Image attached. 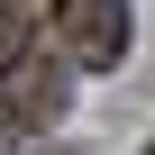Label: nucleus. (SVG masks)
I'll return each instance as SVG.
<instances>
[{
    "instance_id": "39448f33",
    "label": "nucleus",
    "mask_w": 155,
    "mask_h": 155,
    "mask_svg": "<svg viewBox=\"0 0 155 155\" xmlns=\"http://www.w3.org/2000/svg\"><path fill=\"white\" fill-rule=\"evenodd\" d=\"M137 155H155V137H146V146H137Z\"/></svg>"
},
{
    "instance_id": "f03ea898",
    "label": "nucleus",
    "mask_w": 155,
    "mask_h": 155,
    "mask_svg": "<svg viewBox=\"0 0 155 155\" xmlns=\"http://www.w3.org/2000/svg\"><path fill=\"white\" fill-rule=\"evenodd\" d=\"M0 82H9L0 119H9V128H46V119H55V101H64V64H55V55H18Z\"/></svg>"
},
{
    "instance_id": "f257e3e1",
    "label": "nucleus",
    "mask_w": 155,
    "mask_h": 155,
    "mask_svg": "<svg viewBox=\"0 0 155 155\" xmlns=\"http://www.w3.org/2000/svg\"><path fill=\"white\" fill-rule=\"evenodd\" d=\"M55 18H64V55L82 73H110L128 55V0H55Z\"/></svg>"
},
{
    "instance_id": "20e7f679",
    "label": "nucleus",
    "mask_w": 155,
    "mask_h": 155,
    "mask_svg": "<svg viewBox=\"0 0 155 155\" xmlns=\"http://www.w3.org/2000/svg\"><path fill=\"white\" fill-rule=\"evenodd\" d=\"M28 9H37V18H55V0H28Z\"/></svg>"
},
{
    "instance_id": "7ed1b4c3",
    "label": "nucleus",
    "mask_w": 155,
    "mask_h": 155,
    "mask_svg": "<svg viewBox=\"0 0 155 155\" xmlns=\"http://www.w3.org/2000/svg\"><path fill=\"white\" fill-rule=\"evenodd\" d=\"M28 28H37V9H28V0H0V73L28 55Z\"/></svg>"
}]
</instances>
